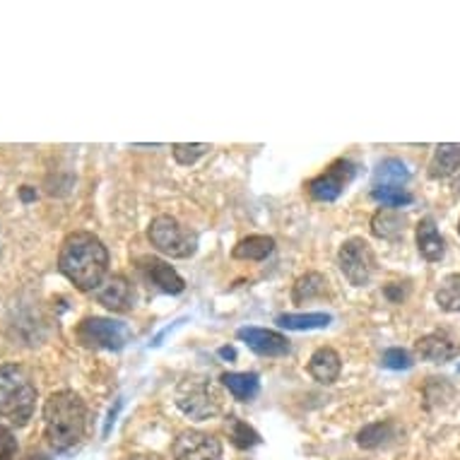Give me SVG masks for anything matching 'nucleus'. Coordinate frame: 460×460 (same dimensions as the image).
<instances>
[{
	"label": "nucleus",
	"mask_w": 460,
	"mask_h": 460,
	"mask_svg": "<svg viewBox=\"0 0 460 460\" xmlns=\"http://www.w3.org/2000/svg\"><path fill=\"white\" fill-rule=\"evenodd\" d=\"M458 232H460V219H458Z\"/></svg>",
	"instance_id": "nucleus-35"
},
{
	"label": "nucleus",
	"mask_w": 460,
	"mask_h": 460,
	"mask_svg": "<svg viewBox=\"0 0 460 460\" xmlns=\"http://www.w3.org/2000/svg\"><path fill=\"white\" fill-rule=\"evenodd\" d=\"M232 441H234L236 448H253V446L261 444V437H258V431L251 429L246 422L234 420V422H232Z\"/></svg>",
	"instance_id": "nucleus-26"
},
{
	"label": "nucleus",
	"mask_w": 460,
	"mask_h": 460,
	"mask_svg": "<svg viewBox=\"0 0 460 460\" xmlns=\"http://www.w3.org/2000/svg\"><path fill=\"white\" fill-rule=\"evenodd\" d=\"M174 460H222V444L205 431H183L174 441Z\"/></svg>",
	"instance_id": "nucleus-9"
},
{
	"label": "nucleus",
	"mask_w": 460,
	"mask_h": 460,
	"mask_svg": "<svg viewBox=\"0 0 460 460\" xmlns=\"http://www.w3.org/2000/svg\"><path fill=\"white\" fill-rule=\"evenodd\" d=\"M371 232L385 242H398L400 236L405 234V217L393 210H378L371 217Z\"/></svg>",
	"instance_id": "nucleus-17"
},
{
	"label": "nucleus",
	"mask_w": 460,
	"mask_h": 460,
	"mask_svg": "<svg viewBox=\"0 0 460 460\" xmlns=\"http://www.w3.org/2000/svg\"><path fill=\"white\" fill-rule=\"evenodd\" d=\"M272 251H275V239H272V236L253 234L236 243L234 251H232V256H234L236 261H265Z\"/></svg>",
	"instance_id": "nucleus-18"
},
{
	"label": "nucleus",
	"mask_w": 460,
	"mask_h": 460,
	"mask_svg": "<svg viewBox=\"0 0 460 460\" xmlns=\"http://www.w3.org/2000/svg\"><path fill=\"white\" fill-rule=\"evenodd\" d=\"M58 270L80 289V292H97L109 270V251L102 239L90 232H73L58 253Z\"/></svg>",
	"instance_id": "nucleus-1"
},
{
	"label": "nucleus",
	"mask_w": 460,
	"mask_h": 460,
	"mask_svg": "<svg viewBox=\"0 0 460 460\" xmlns=\"http://www.w3.org/2000/svg\"><path fill=\"white\" fill-rule=\"evenodd\" d=\"M438 309L446 311V314H458L460 311V272H451V275H446L441 279V285H438L437 295Z\"/></svg>",
	"instance_id": "nucleus-23"
},
{
	"label": "nucleus",
	"mask_w": 460,
	"mask_h": 460,
	"mask_svg": "<svg viewBox=\"0 0 460 460\" xmlns=\"http://www.w3.org/2000/svg\"><path fill=\"white\" fill-rule=\"evenodd\" d=\"M415 352L422 357L424 362L441 364L456 359L460 355V348L448 335H444V332H429V335L417 340Z\"/></svg>",
	"instance_id": "nucleus-12"
},
{
	"label": "nucleus",
	"mask_w": 460,
	"mask_h": 460,
	"mask_svg": "<svg viewBox=\"0 0 460 460\" xmlns=\"http://www.w3.org/2000/svg\"><path fill=\"white\" fill-rule=\"evenodd\" d=\"M24 460H49L46 456H41V453H31V456H27Z\"/></svg>",
	"instance_id": "nucleus-32"
},
{
	"label": "nucleus",
	"mask_w": 460,
	"mask_h": 460,
	"mask_svg": "<svg viewBox=\"0 0 460 460\" xmlns=\"http://www.w3.org/2000/svg\"><path fill=\"white\" fill-rule=\"evenodd\" d=\"M453 189H456V190H458V193H460V174L456 176V181H453Z\"/></svg>",
	"instance_id": "nucleus-33"
},
{
	"label": "nucleus",
	"mask_w": 460,
	"mask_h": 460,
	"mask_svg": "<svg viewBox=\"0 0 460 460\" xmlns=\"http://www.w3.org/2000/svg\"><path fill=\"white\" fill-rule=\"evenodd\" d=\"M355 179V164L349 159H338L332 162L323 174H318L316 179L309 181V193L314 200H321V203H332L338 200L340 193L348 189V183Z\"/></svg>",
	"instance_id": "nucleus-8"
},
{
	"label": "nucleus",
	"mask_w": 460,
	"mask_h": 460,
	"mask_svg": "<svg viewBox=\"0 0 460 460\" xmlns=\"http://www.w3.org/2000/svg\"><path fill=\"white\" fill-rule=\"evenodd\" d=\"M395 434V424L391 420H385V422H374L367 424L359 434H357V444L362 446V448H378V446L388 444Z\"/></svg>",
	"instance_id": "nucleus-24"
},
{
	"label": "nucleus",
	"mask_w": 460,
	"mask_h": 460,
	"mask_svg": "<svg viewBox=\"0 0 460 460\" xmlns=\"http://www.w3.org/2000/svg\"><path fill=\"white\" fill-rule=\"evenodd\" d=\"M77 340L92 349H121L130 338L128 325L111 318H84L75 331Z\"/></svg>",
	"instance_id": "nucleus-5"
},
{
	"label": "nucleus",
	"mask_w": 460,
	"mask_h": 460,
	"mask_svg": "<svg viewBox=\"0 0 460 460\" xmlns=\"http://www.w3.org/2000/svg\"><path fill=\"white\" fill-rule=\"evenodd\" d=\"M143 263L147 279H150L152 285H157L162 292H166V295H181L183 289H186L183 278L169 263L159 261V258H145Z\"/></svg>",
	"instance_id": "nucleus-13"
},
{
	"label": "nucleus",
	"mask_w": 460,
	"mask_h": 460,
	"mask_svg": "<svg viewBox=\"0 0 460 460\" xmlns=\"http://www.w3.org/2000/svg\"><path fill=\"white\" fill-rule=\"evenodd\" d=\"M331 321V314H282L278 316V325L287 331H321V328H328Z\"/></svg>",
	"instance_id": "nucleus-22"
},
{
	"label": "nucleus",
	"mask_w": 460,
	"mask_h": 460,
	"mask_svg": "<svg viewBox=\"0 0 460 460\" xmlns=\"http://www.w3.org/2000/svg\"><path fill=\"white\" fill-rule=\"evenodd\" d=\"M219 357H225V359H234V357H236L234 348H222V349H219Z\"/></svg>",
	"instance_id": "nucleus-31"
},
{
	"label": "nucleus",
	"mask_w": 460,
	"mask_h": 460,
	"mask_svg": "<svg viewBox=\"0 0 460 460\" xmlns=\"http://www.w3.org/2000/svg\"><path fill=\"white\" fill-rule=\"evenodd\" d=\"M37 408V385L20 364H0V417L15 427L30 422Z\"/></svg>",
	"instance_id": "nucleus-3"
},
{
	"label": "nucleus",
	"mask_w": 460,
	"mask_h": 460,
	"mask_svg": "<svg viewBox=\"0 0 460 460\" xmlns=\"http://www.w3.org/2000/svg\"><path fill=\"white\" fill-rule=\"evenodd\" d=\"M210 152V145L205 143H193V145H186V143H179L174 145V157L179 164L189 166L193 164L198 157H203V155H208Z\"/></svg>",
	"instance_id": "nucleus-27"
},
{
	"label": "nucleus",
	"mask_w": 460,
	"mask_h": 460,
	"mask_svg": "<svg viewBox=\"0 0 460 460\" xmlns=\"http://www.w3.org/2000/svg\"><path fill=\"white\" fill-rule=\"evenodd\" d=\"M147 236H150L152 246L169 258H189L196 253V234L169 215H159L152 219Z\"/></svg>",
	"instance_id": "nucleus-4"
},
{
	"label": "nucleus",
	"mask_w": 460,
	"mask_h": 460,
	"mask_svg": "<svg viewBox=\"0 0 460 460\" xmlns=\"http://www.w3.org/2000/svg\"><path fill=\"white\" fill-rule=\"evenodd\" d=\"M87 408L73 391L51 393L44 402V431L49 444L58 451H68L84 437Z\"/></svg>",
	"instance_id": "nucleus-2"
},
{
	"label": "nucleus",
	"mask_w": 460,
	"mask_h": 460,
	"mask_svg": "<svg viewBox=\"0 0 460 460\" xmlns=\"http://www.w3.org/2000/svg\"><path fill=\"white\" fill-rule=\"evenodd\" d=\"M340 371H342V359L332 348H318L309 359V374L316 378L318 384L331 385L338 381Z\"/></svg>",
	"instance_id": "nucleus-15"
},
{
	"label": "nucleus",
	"mask_w": 460,
	"mask_h": 460,
	"mask_svg": "<svg viewBox=\"0 0 460 460\" xmlns=\"http://www.w3.org/2000/svg\"><path fill=\"white\" fill-rule=\"evenodd\" d=\"M222 384L229 388V393L234 395L236 400L242 402H249V400L256 398L258 388H261V381H258V374L253 371H229L222 376Z\"/></svg>",
	"instance_id": "nucleus-19"
},
{
	"label": "nucleus",
	"mask_w": 460,
	"mask_h": 460,
	"mask_svg": "<svg viewBox=\"0 0 460 460\" xmlns=\"http://www.w3.org/2000/svg\"><path fill=\"white\" fill-rule=\"evenodd\" d=\"M236 338L242 340V342H246L253 352H258V355L263 357H285L289 355V340L285 338V335H279V332L275 331H268V328H253V325H249V328H239V332H236Z\"/></svg>",
	"instance_id": "nucleus-10"
},
{
	"label": "nucleus",
	"mask_w": 460,
	"mask_h": 460,
	"mask_svg": "<svg viewBox=\"0 0 460 460\" xmlns=\"http://www.w3.org/2000/svg\"><path fill=\"white\" fill-rule=\"evenodd\" d=\"M176 405L190 420L205 422L219 412V395L208 381H183L176 388Z\"/></svg>",
	"instance_id": "nucleus-6"
},
{
	"label": "nucleus",
	"mask_w": 460,
	"mask_h": 460,
	"mask_svg": "<svg viewBox=\"0 0 460 460\" xmlns=\"http://www.w3.org/2000/svg\"><path fill=\"white\" fill-rule=\"evenodd\" d=\"M456 172H460V145L444 143L434 150V157L429 162V176L431 179H451Z\"/></svg>",
	"instance_id": "nucleus-16"
},
{
	"label": "nucleus",
	"mask_w": 460,
	"mask_h": 460,
	"mask_svg": "<svg viewBox=\"0 0 460 460\" xmlns=\"http://www.w3.org/2000/svg\"><path fill=\"white\" fill-rule=\"evenodd\" d=\"M381 362H384V367H388V369H410V367H412V357H410V352H405L402 348H391L385 349Z\"/></svg>",
	"instance_id": "nucleus-28"
},
{
	"label": "nucleus",
	"mask_w": 460,
	"mask_h": 460,
	"mask_svg": "<svg viewBox=\"0 0 460 460\" xmlns=\"http://www.w3.org/2000/svg\"><path fill=\"white\" fill-rule=\"evenodd\" d=\"M417 251L424 261L429 263H438L446 256V242L444 236L438 234L437 222L431 217H424L417 225Z\"/></svg>",
	"instance_id": "nucleus-14"
},
{
	"label": "nucleus",
	"mask_w": 460,
	"mask_h": 460,
	"mask_svg": "<svg viewBox=\"0 0 460 460\" xmlns=\"http://www.w3.org/2000/svg\"><path fill=\"white\" fill-rule=\"evenodd\" d=\"M97 296V302L102 306H106L109 311H116V314H123V311H128L133 306V285H130L128 279L123 278V275H111V278H106L99 289L94 292Z\"/></svg>",
	"instance_id": "nucleus-11"
},
{
	"label": "nucleus",
	"mask_w": 460,
	"mask_h": 460,
	"mask_svg": "<svg viewBox=\"0 0 460 460\" xmlns=\"http://www.w3.org/2000/svg\"><path fill=\"white\" fill-rule=\"evenodd\" d=\"M17 453V438L15 434L0 424V460H13Z\"/></svg>",
	"instance_id": "nucleus-29"
},
{
	"label": "nucleus",
	"mask_w": 460,
	"mask_h": 460,
	"mask_svg": "<svg viewBox=\"0 0 460 460\" xmlns=\"http://www.w3.org/2000/svg\"><path fill=\"white\" fill-rule=\"evenodd\" d=\"M34 198H37V193H34V190H30V186H24V189H22L24 203H30V200H34Z\"/></svg>",
	"instance_id": "nucleus-30"
},
{
	"label": "nucleus",
	"mask_w": 460,
	"mask_h": 460,
	"mask_svg": "<svg viewBox=\"0 0 460 460\" xmlns=\"http://www.w3.org/2000/svg\"><path fill=\"white\" fill-rule=\"evenodd\" d=\"M338 265L352 285L364 287L376 272V256L364 239H348L338 251Z\"/></svg>",
	"instance_id": "nucleus-7"
},
{
	"label": "nucleus",
	"mask_w": 460,
	"mask_h": 460,
	"mask_svg": "<svg viewBox=\"0 0 460 460\" xmlns=\"http://www.w3.org/2000/svg\"><path fill=\"white\" fill-rule=\"evenodd\" d=\"M130 460H155V458H147V456H136V458H130Z\"/></svg>",
	"instance_id": "nucleus-34"
},
{
	"label": "nucleus",
	"mask_w": 460,
	"mask_h": 460,
	"mask_svg": "<svg viewBox=\"0 0 460 460\" xmlns=\"http://www.w3.org/2000/svg\"><path fill=\"white\" fill-rule=\"evenodd\" d=\"M325 292H328V279L321 272H306L295 282L292 299H295V304H304L311 302V299H321Z\"/></svg>",
	"instance_id": "nucleus-21"
},
{
	"label": "nucleus",
	"mask_w": 460,
	"mask_h": 460,
	"mask_svg": "<svg viewBox=\"0 0 460 460\" xmlns=\"http://www.w3.org/2000/svg\"><path fill=\"white\" fill-rule=\"evenodd\" d=\"M410 181V169L405 162L400 159H385L384 164L376 169V176H374V183L376 189H385V186H393V189H405V183Z\"/></svg>",
	"instance_id": "nucleus-20"
},
{
	"label": "nucleus",
	"mask_w": 460,
	"mask_h": 460,
	"mask_svg": "<svg viewBox=\"0 0 460 460\" xmlns=\"http://www.w3.org/2000/svg\"><path fill=\"white\" fill-rule=\"evenodd\" d=\"M371 198L384 203L385 208H402V205L412 203V196H410L405 189H393V186H385V189H374L371 190Z\"/></svg>",
	"instance_id": "nucleus-25"
}]
</instances>
